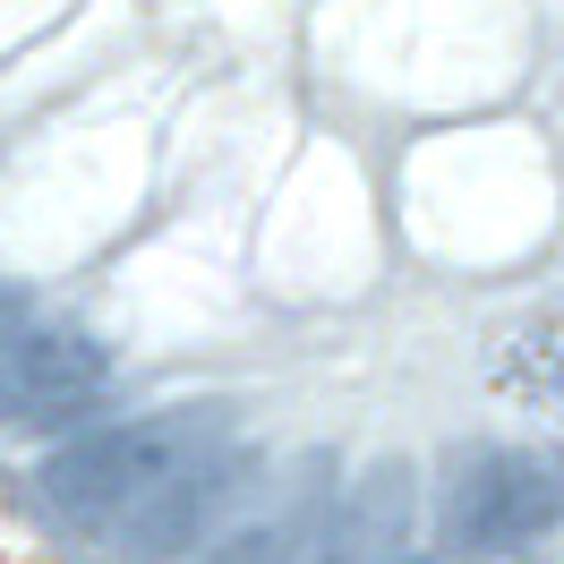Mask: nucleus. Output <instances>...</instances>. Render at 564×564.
Instances as JSON below:
<instances>
[{
  "mask_svg": "<svg viewBox=\"0 0 564 564\" xmlns=\"http://www.w3.org/2000/svg\"><path fill=\"white\" fill-rule=\"evenodd\" d=\"M111 359L77 325H9L0 334V427H61L104 393Z\"/></svg>",
  "mask_w": 564,
  "mask_h": 564,
  "instance_id": "obj_3",
  "label": "nucleus"
},
{
  "mask_svg": "<svg viewBox=\"0 0 564 564\" xmlns=\"http://www.w3.org/2000/svg\"><path fill=\"white\" fill-rule=\"evenodd\" d=\"M556 522H564V462L547 454L479 445V454L445 462V479H436V530L454 556H505Z\"/></svg>",
  "mask_w": 564,
  "mask_h": 564,
  "instance_id": "obj_2",
  "label": "nucleus"
},
{
  "mask_svg": "<svg viewBox=\"0 0 564 564\" xmlns=\"http://www.w3.org/2000/svg\"><path fill=\"white\" fill-rule=\"evenodd\" d=\"M9 325H18V308H9V300H0V334H9Z\"/></svg>",
  "mask_w": 564,
  "mask_h": 564,
  "instance_id": "obj_4",
  "label": "nucleus"
},
{
  "mask_svg": "<svg viewBox=\"0 0 564 564\" xmlns=\"http://www.w3.org/2000/svg\"><path fill=\"white\" fill-rule=\"evenodd\" d=\"M248 496V436L231 411H163L77 436L35 470V505L120 564H172Z\"/></svg>",
  "mask_w": 564,
  "mask_h": 564,
  "instance_id": "obj_1",
  "label": "nucleus"
}]
</instances>
